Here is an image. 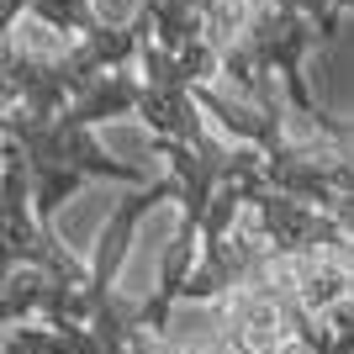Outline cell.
<instances>
[{"label": "cell", "mask_w": 354, "mask_h": 354, "mask_svg": "<svg viewBox=\"0 0 354 354\" xmlns=\"http://www.w3.org/2000/svg\"><path fill=\"white\" fill-rule=\"evenodd\" d=\"M265 238V275L312 354H354V233L281 191L249 201Z\"/></svg>", "instance_id": "obj_1"}, {"label": "cell", "mask_w": 354, "mask_h": 354, "mask_svg": "<svg viewBox=\"0 0 354 354\" xmlns=\"http://www.w3.org/2000/svg\"><path fill=\"white\" fill-rule=\"evenodd\" d=\"M138 69H117L95 80L85 95H74L69 106L59 111H48V117H32V122H16L6 143L21 148V159H27V175H32V201H37V217L53 222V212L69 201L85 180H122V185H153L148 169L127 159H111L101 143H95V127L106 117H122V111H138Z\"/></svg>", "instance_id": "obj_3"}, {"label": "cell", "mask_w": 354, "mask_h": 354, "mask_svg": "<svg viewBox=\"0 0 354 354\" xmlns=\"http://www.w3.org/2000/svg\"><path fill=\"white\" fill-rule=\"evenodd\" d=\"M0 164H6V138H0Z\"/></svg>", "instance_id": "obj_6"}, {"label": "cell", "mask_w": 354, "mask_h": 354, "mask_svg": "<svg viewBox=\"0 0 354 354\" xmlns=\"http://www.w3.org/2000/svg\"><path fill=\"white\" fill-rule=\"evenodd\" d=\"M180 301L207 307L191 333H169L180 354H312L265 275V238L254 212L238 217L222 243L201 249Z\"/></svg>", "instance_id": "obj_2"}, {"label": "cell", "mask_w": 354, "mask_h": 354, "mask_svg": "<svg viewBox=\"0 0 354 354\" xmlns=\"http://www.w3.org/2000/svg\"><path fill=\"white\" fill-rule=\"evenodd\" d=\"M16 270H48V275H64V281H85L90 275L85 259H74L64 249L53 222L37 217L27 159H21L16 143H6V164H0V286Z\"/></svg>", "instance_id": "obj_4"}, {"label": "cell", "mask_w": 354, "mask_h": 354, "mask_svg": "<svg viewBox=\"0 0 354 354\" xmlns=\"http://www.w3.org/2000/svg\"><path fill=\"white\" fill-rule=\"evenodd\" d=\"M333 133H339V138H344V143H349V148H354V122H339V117H333Z\"/></svg>", "instance_id": "obj_5"}]
</instances>
